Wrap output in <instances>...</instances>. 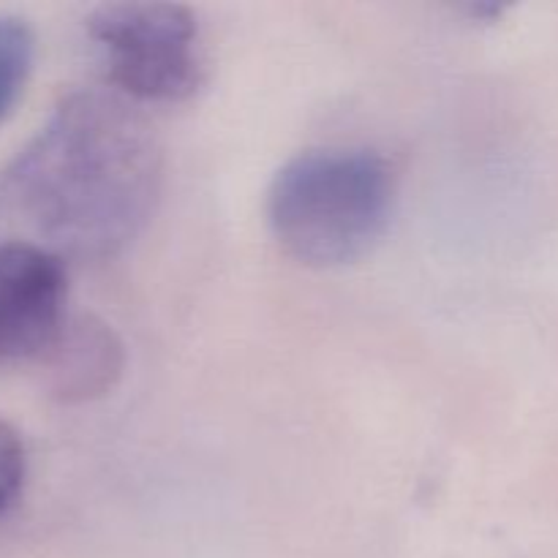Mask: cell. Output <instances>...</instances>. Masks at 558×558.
Instances as JSON below:
<instances>
[{
    "mask_svg": "<svg viewBox=\"0 0 558 558\" xmlns=\"http://www.w3.org/2000/svg\"><path fill=\"white\" fill-rule=\"evenodd\" d=\"M161 183L150 123L118 93L76 90L0 169V221L60 259H107L140 238Z\"/></svg>",
    "mask_w": 558,
    "mask_h": 558,
    "instance_id": "obj_1",
    "label": "cell"
},
{
    "mask_svg": "<svg viewBox=\"0 0 558 558\" xmlns=\"http://www.w3.org/2000/svg\"><path fill=\"white\" fill-rule=\"evenodd\" d=\"M396 180L371 150H308L276 174L267 218L281 248L311 267L363 259L392 216Z\"/></svg>",
    "mask_w": 558,
    "mask_h": 558,
    "instance_id": "obj_2",
    "label": "cell"
},
{
    "mask_svg": "<svg viewBox=\"0 0 558 558\" xmlns=\"http://www.w3.org/2000/svg\"><path fill=\"white\" fill-rule=\"evenodd\" d=\"M87 33L104 52L109 82L125 98L178 104L205 85L199 25L185 5H98L87 16Z\"/></svg>",
    "mask_w": 558,
    "mask_h": 558,
    "instance_id": "obj_3",
    "label": "cell"
},
{
    "mask_svg": "<svg viewBox=\"0 0 558 558\" xmlns=\"http://www.w3.org/2000/svg\"><path fill=\"white\" fill-rule=\"evenodd\" d=\"M65 265L31 240L0 243V371L44 360L65 327Z\"/></svg>",
    "mask_w": 558,
    "mask_h": 558,
    "instance_id": "obj_4",
    "label": "cell"
},
{
    "mask_svg": "<svg viewBox=\"0 0 558 558\" xmlns=\"http://www.w3.org/2000/svg\"><path fill=\"white\" fill-rule=\"evenodd\" d=\"M44 363L49 371V390L60 401H90L104 396L120 379L125 365L123 343L104 322L69 319Z\"/></svg>",
    "mask_w": 558,
    "mask_h": 558,
    "instance_id": "obj_5",
    "label": "cell"
},
{
    "mask_svg": "<svg viewBox=\"0 0 558 558\" xmlns=\"http://www.w3.org/2000/svg\"><path fill=\"white\" fill-rule=\"evenodd\" d=\"M36 60L33 27L20 16H0V123L14 112Z\"/></svg>",
    "mask_w": 558,
    "mask_h": 558,
    "instance_id": "obj_6",
    "label": "cell"
},
{
    "mask_svg": "<svg viewBox=\"0 0 558 558\" xmlns=\"http://www.w3.org/2000/svg\"><path fill=\"white\" fill-rule=\"evenodd\" d=\"M27 480V452L22 436L0 420V515L20 501Z\"/></svg>",
    "mask_w": 558,
    "mask_h": 558,
    "instance_id": "obj_7",
    "label": "cell"
}]
</instances>
